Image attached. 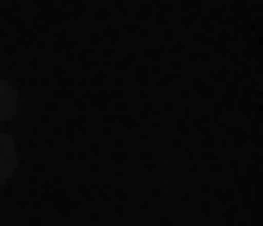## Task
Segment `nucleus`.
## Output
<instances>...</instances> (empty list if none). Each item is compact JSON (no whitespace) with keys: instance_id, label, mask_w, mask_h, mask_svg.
<instances>
[{"instance_id":"nucleus-2","label":"nucleus","mask_w":263,"mask_h":226,"mask_svg":"<svg viewBox=\"0 0 263 226\" xmlns=\"http://www.w3.org/2000/svg\"><path fill=\"white\" fill-rule=\"evenodd\" d=\"M12 171H18V141L0 129V183H12Z\"/></svg>"},{"instance_id":"nucleus-1","label":"nucleus","mask_w":263,"mask_h":226,"mask_svg":"<svg viewBox=\"0 0 263 226\" xmlns=\"http://www.w3.org/2000/svg\"><path fill=\"white\" fill-rule=\"evenodd\" d=\"M18 110H25V92H18V79H0V129H6Z\"/></svg>"}]
</instances>
